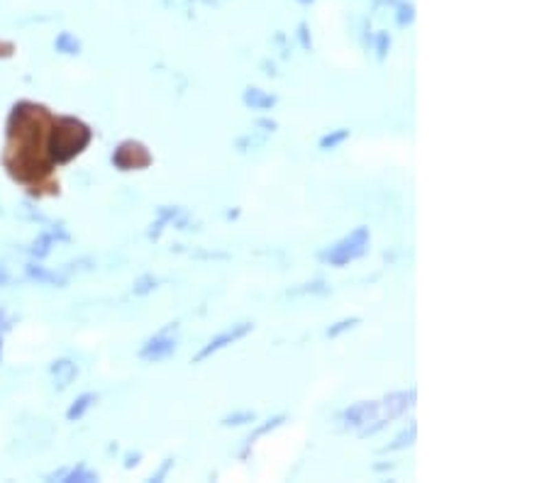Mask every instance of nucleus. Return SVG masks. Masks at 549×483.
Masks as SVG:
<instances>
[{"label": "nucleus", "instance_id": "nucleus-18", "mask_svg": "<svg viewBox=\"0 0 549 483\" xmlns=\"http://www.w3.org/2000/svg\"><path fill=\"white\" fill-rule=\"evenodd\" d=\"M259 125H261V127H269L271 132L276 129V122H269V120H259Z\"/></svg>", "mask_w": 549, "mask_h": 483}, {"label": "nucleus", "instance_id": "nucleus-19", "mask_svg": "<svg viewBox=\"0 0 549 483\" xmlns=\"http://www.w3.org/2000/svg\"><path fill=\"white\" fill-rule=\"evenodd\" d=\"M6 281H8V274L3 271V268H0V283H6Z\"/></svg>", "mask_w": 549, "mask_h": 483}, {"label": "nucleus", "instance_id": "nucleus-8", "mask_svg": "<svg viewBox=\"0 0 549 483\" xmlns=\"http://www.w3.org/2000/svg\"><path fill=\"white\" fill-rule=\"evenodd\" d=\"M415 435H418V427L415 425H410L408 429H403L398 437L394 440V444L383 447V451H396V449H405V447H410L415 442Z\"/></svg>", "mask_w": 549, "mask_h": 483}, {"label": "nucleus", "instance_id": "nucleus-16", "mask_svg": "<svg viewBox=\"0 0 549 483\" xmlns=\"http://www.w3.org/2000/svg\"><path fill=\"white\" fill-rule=\"evenodd\" d=\"M169 466H171V462H164V466H162V469H159V473H156V476H151V481H159V478H162V476H164V473H166V471H169Z\"/></svg>", "mask_w": 549, "mask_h": 483}, {"label": "nucleus", "instance_id": "nucleus-9", "mask_svg": "<svg viewBox=\"0 0 549 483\" xmlns=\"http://www.w3.org/2000/svg\"><path fill=\"white\" fill-rule=\"evenodd\" d=\"M347 137H349V129H334V132L325 134L323 140H320V149H334V147L342 144Z\"/></svg>", "mask_w": 549, "mask_h": 483}, {"label": "nucleus", "instance_id": "nucleus-15", "mask_svg": "<svg viewBox=\"0 0 549 483\" xmlns=\"http://www.w3.org/2000/svg\"><path fill=\"white\" fill-rule=\"evenodd\" d=\"M76 478H83V481H93L96 476H93V473H88V471H83V469H78V471L71 473V476L66 478V481H76Z\"/></svg>", "mask_w": 549, "mask_h": 483}, {"label": "nucleus", "instance_id": "nucleus-11", "mask_svg": "<svg viewBox=\"0 0 549 483\" xmlns=\"http://www.w3.org/2000/svg\"><path fill=\"white\" fill-rule=\"evenodd\" d=\"M91 402H93V396H91V393H86V396L78 398V400L74 402V408L69 410V420H78V418H81V415L86 413L88 408H91Z\"/></svg>", "mask_w": 549, "mask_h": 483}, {"label": "nucleus", "instance_id": "nucleus-17", "mask_svg": "<svg viewBox=\"0 0 549 483\" xmlns=\"http://www.w3.org/2000/svg\"><path fill=\"white\" fill-rule=\"evenodd\" d=\"M386 44H388V42H386V37H383V34H381V42H378V54H381V56H383V54H386Z\"/></svg>", "mask_w": 549, "mask_h": 483}, {"label": "nucleus", "instance_id": "nucleus-4", "mask_svg": "<svg viewBox=\"0 0 549 483\" xmlns=\"http://www.w3.org/2000/svg\"><path fill=\"white\" fill-rule=\"evenodd\" d=\"M252 328H254L252 322H239V325H235V328L227 330V332L217 334L215 339H211V342H208L203 349H200L198 354H195L193 361H203V359H208L211 354H215V352H220V349H225V347H230V344H235L237 339H242L244 334L252 332Z\"/></svg>", "mask_w": 549, "mask_h": 483}, {"label": "nucleus", "instance_id": "nucleus-6", "mask_svg": "<svg viewBox=\"0 0 549 483\" xmlns=\"http://www.w3.org/2000/svg\"><path fill=\"white\" fill-rule=\"evenodd\" d=\"M413 398H415V391H410V393H391V396L383 400V413H386V420H394V418H398L400 413H405Z\"/></svg>", "mask_w": 549, "mask_h": 483}, {"label": "nucleus", "instance_id": "nucleus-10", "mask_svg": "<svg viewBox=\"0 0 549 483\" xmlns=\"http://www.w3.org/2000/svg\"><path fill=\"white\" fill-rule=\"evenodd\" d=\"M52 371H54V374H61L59 386H66V383H69L71 378L76 376V369H74V364H71V361H56V364L52 366Z\"/></svg>", "mask_w": 549, "mask_h": 483}, {"label": "nucleus", "instance_id": "nucleus-2", "mask_svg": "<svg viewBox=\"0 0 549 483\" xmlns=\"http://www.w3.org/2000/svg\"><path fill=\"white\" fill-rule=\"evenodd\" d=\"M86 142H88V129L69 120V129H56L54 134V154L64 161L69 156H74Z\"/></svg>", "mask_w": 549, "mask_h": 483}, {"label": "nucleus", "instance_id": "nucleus-14", "mask_svg": "<svg viewBox=\"0 0 549 483\" xmlns=\"http://www.w3.org/2000/svg\"><path fill=\"white\" fill-rule=\"evenodd\" d=\"M257 420V415L254 413H235V415H227L222 422L225 425H247V422H254Z\"/></svg>", "mask_w": 549, "mask_h": 483}, {"label": "nucleus", "instance_id": "nucleus-12", "mask_svg": "<svg viewBox=\"0 0 549 483\" xmlns=\"http://www.w3.org/2000/svg\"><path fill=\"white\" fill-rule=\"evenodd\" d=\"M283 420H286V418H283V415H279V418H274V420H269V422H266V425H261V427H259V429H257V432H254V435H252V437H249V440H247V449H249V447H252V444H254V442H257V440H259V437H261V435H266V432H269V429L279 427V425H281V422H283Z\"/></svg>", "mask_w": 549, "mask_h": 483}, {"label": "nucleus", "instance_id": "nucleus-7", "mask_svg": "<svg viewBox=\"0 0 549 483\" xmlns=\"http://www.w3.org/2000/svg\"><path fill=\"white\" fill-rule=\"evenodd\" d=\"M244 105L252 107V110H269L276 105V96L264 93L261 88H247L244 91Z\"/></svg>", "mask_w": 549, "mask_h": 483}, {"label": "nucleus", "instance_id": "nucleus-13", "mask_svg": "<svg viewBox=\"0 0 549 483\" xmlns=\"http://www.w3.org/2000/svg\"><path fill=\"white\" fill-rule=\"evenodd\" d=\"M356 322H359V317H349V320H339L337 325H334V328H330V330H327V337H337V334H342V332H345V330H352V328H354Z\"/></svg>", "mask_w": 549, "mask_h": 483}, {"label": "nucleus", "instance_id": "nucleus-5", "mask_svg": "<svg viewBox=\"0 0 549 483\" xmlns=\"http://www.w3.org/2000/svg\"><path fill=\"white\" fill-rule=\"evenodd\" d=\"M378 410H381V405L378 402H356V405H352V408H347L345 413H342V420H345L349 427H364V425L374 422L378 415Z\"/></svg>", "mask_w": 549, "mask_h": 483}, {"label": "nucleus", "instance_id": "nucleus-3", "mask_svg": "<svg viewBox=\"0 0 549 483\" xmlns=\"http://www.w3.org/2000/svg\"><path fill=\"white\" fill-rule=\"evenodd\" d=\"M176 328V325H169V328H164L162 332H156L154 337L149 339V342L144 344V347L140 349V356L147 361H162L166 359V356H171L173 352H176V339L171 337V330Z\"/></svg>", "mask_w": 549, "mask_h": 483}, {"label": "nucleus", "instance_id": "nucleus-1", "mask_svg": "<svg viewBox=\"0 0 549 483\" xmlns=\"http://www.w3.org/2000/svg\"><path fill=\"white\" fill-rule=\"evenodd\" d=\"M369 237H372L369 235V227H356L352 235H347L345 239H339L334 247L325 249V252L320 254V259L334 264V266H345V264L364 257L366 247H369Z\"/></svg>", "mask_w": 549, "mask_h": 483}]
</instances>
